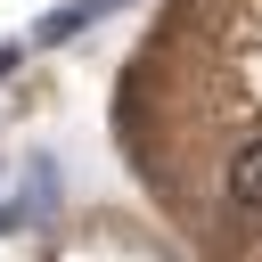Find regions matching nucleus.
Here are the masks:
<instances>
[{"label": "nucleus", "mask_w": 262, "mask_h": 262, "mask_svg": "<svg viewBox=\"0 0 262 262\" xmlns=\"http://www.w3.org/2000/svg\"><path fill=\"white\" fill-rule=\"evenodd\" d=\"M115 8H123V0H66V8H49L33 33H41V41H74V33H90L98 16H115Z\"/></svg>", "instance_id": "f03ea898"}, {"label": "nucleus", "mask_w": 262, "mask_h": 262, "mask_svg": "<svg viewBox=\"0 0 262 262\" xmlns=\"http://www.w3.org/2000/svg\"><path fill=\"white\" fill-rule=\"evenodd\" d=\"M229 205H246V213H262V131L229 147Z\"/></svg>", "instance_id": "f257e3e1"}, {"label": "nucleus", "mask_w": 262, "mask_h": 262, "mask_svg": "<svg viewBox=\"0 0 262 262\" xmlns=\"http://www.w3.org/2000/svg\"><path fill=\"white\" fill-rule=\"evenodd\" d=\"M8 66H16V49H8V41H0V74H8Z\"/></svg>", "instance_id": "7ed1b4c3"}]
</instances>
